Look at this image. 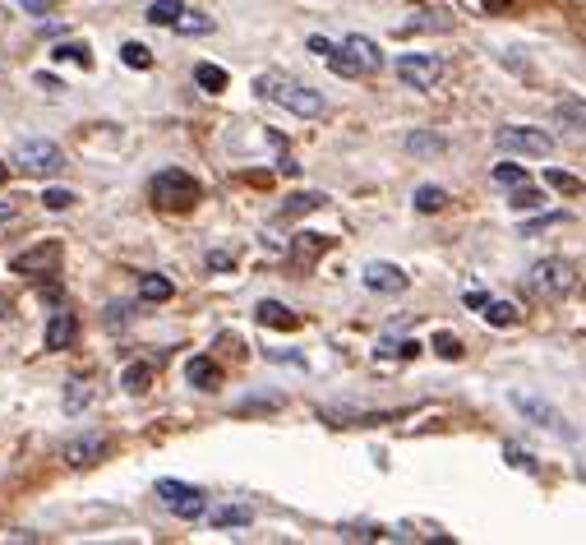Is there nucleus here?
Masks as SVG:
<instances>
[{
	"instance_id": "nucleus-30",
	"label": "nucleus",
	"mask_w": 586,
	"mask_h": 545,
	"mask_svg": "<svg viewBox=\"0 0 586 545\" xmlns=\"http://www.w3.org/2000/svg\"><path fill=\"white\" fill-rule=\"evenodd\" d=\"M42 204H47L51 213H65V208L74 204V194H70V190H60V185H47V190H42Z\"/></svg>"
},
{
	"instance_id": "nucleus-39",
	"label": "nucleus",
	"mask_w": 586,
	"mask_h": 545,
	"mask_svg": "<svg viewBox=\"0 0 586 545\" xmlns=\"http://www.w3.org/2000/svg\"><path fill=\"white\" fill-rule=\"evenodd\" d=\"M19 5H24L28 14H47L51 5H56V0H19Z\"/></svg>"
},
{
	"instance_id": "nucleus-28",
	"label": "nucleus",
	"mask_w": 586,
	"mask_h": 545,
	"mask_svg": "<svg viewBox=\"0 0 586 545\" xmlns=\"http://www.w3.org/2000/svg\"><path fill=\"white\" fill-rule=\"evenodd\" d=\"M485 319H490V324H499V328H508V324H517V305H508V301H490L485 305Z\"/></svg>"
},
{
	"instance_id": "nucleus-16",
	"label": "nucleus",
	"mask_w": 586,
	"mask_h": 545,
	"mask_svg": "<svg viewBox=\"0 0 586 545\" xmlns=\"http://www.w3.org/2000/svg\"><path fill=\"white\" fill-rule=\"evenodd\" d=\"M208 522H213L217 532H231V527H250V522H254V509H250V504H222V509L208 513Z\"/></svg>"
},
{
	"instance_id": "nucleus-14",
	"label": "nucleus",
	"mask_w": 586,
	"mask_h": 545,
	"mask_svg": "<svg viewBox=\"0 0 586 545\" xmlns=\"http://www.w3.org/2000/svg\"><path fill=\"white\" fill-rule=\"evenodd\" d=\"M185 379H190L194 388L213 393V388H222V365H217L213 356H194V361L185 365Z\"/></svg>"
},
{
	"instance_id": "nucleus-2",
	"label": "nucleus",
	"mask_w": 586,
	"mask_h": 545,
	"mask_svg": "<svg viewBox=\"0 0 586 545\" xmlns=\"http://www.w3.org/2000/svg\"><path fill=\"white\" fill-rule=\"evenodd\" d=\"M527 282H531V291H536L540 301H563V296L577 287V273H573V264H568V259L550 255V259H540V264L531 268Z\"/></svg>"
},
{
	"instance_id": "nucleus-7",
	"label": "nucleus",
	"mask_w": 586,
	"mask_h": 545,
	"mask_svg": "<svg viewBox=\"0 0 586 545\" xmlns=\"http://www.w3.org/2000/svg\"><path fill=\"white\" fill-rule=\"evenodd\" d=\"M397 79H402L407 88H434L443 79V61L439 56H420V51H411V56L397 61Z\"/></svg>"
},
{
	"instance_id": "nucleus-10",
	"label": "nucleus",
	"mask_w": 586,
	"mask_h": 545,
	"mask_svg": "<svg viewBox=\"0 0 586 545\" xmlns=\"http://www.w3.org/2000/svg\"><path fill=\"white\" fill-rule=\"evenodd\" d=\"M74 333H79V319L70 315V310H56V315L47 319V333H42V342H47V352H65L74 342Z\"/></svg>"
},
{
	"instance_id": "nucleus-29",
	"label": "nucleus",
	"mask_w": 586,
	"mask_h": 545,
	"mask_svg": "<svg viewBox=\"0 0 586 545\" xmlns=\"http://www.w3.org/2000/svg\"><path fill=\"white\" fill-rule=\"evenodd\" d=\"M545 185H550V190H563V194H582V181L568 176V171H545Z\"/></svg>"
},
{
	"instance_id": "nucleus-33",
	"label": "nucleus",
	"mask_w": 586,
	"mask_h": 545,
	"mask_svg": "<svg viewBox=\"0 0 586 545\" xmlns=\"http://www.w3.org/2000/svg\"><path fill=\"white\" fill-rule=\"evenodd\" d=\"M337 536H342V541H383V527H337Z\"/></svg>"
},
{
	"instance_id": "nucleus-46",
	"label": "nucleus",
	"mask_w": 586,
	"mask_h": 545,
	"mask_svg": "<svg viewBox=\"0 0 586 545\" xmlns=\"http://www.w3.org/2000/svg\"><path fill=\"white\" fill-rule=\"evenodd\" d=\"M485 5H508V0H485Z\"/></svg>"
},
{
	"instance_id": "nucleus-22",
	"label": "nucleus",
	"mask_w": 586,
	"mask_h": 545,
	"mask_svg": "<svg viewBox=\"0 0 586 545\" xmlns=\"http://www.w3.org/2000/svg\"><path fill=\"white\" fill-rule=\"evenodd\" d=\"M508 204L517 208V213H531V208L545 204V190H536V185H513V194H508Z\"/></svg>"
},
{
	"instance_id": "nucleus-24",
	"label": "nucleus",
	"mask_w": 586,
	"mask_h": 545,
	"mask_svg": "<svg viewBox=\"0 0 586 545\" xmlns=\"http://www.w3.org/2000/svg\"><path fill=\"white\" fill-rule=\"evenodd\" d=\"M120 384L130 388V393H148V384H153V365H130V370H125V375H120Z\"/></svg>"
},
{
	"instance_id": "nucleus-11",
	"label": "nucleus",
	"mask_w": 586,
	"mask_h": 545,
	"mask_svg": "<svg viewBox=\"0 0 586 545\" xmlns=\"http://www.w3.org/2000/svg\"><path fill=\"white\" fill-rule=\"evenodd\" d=\"M365 287L383 291V296H397V291H407V273L397 264H370L365 268Z\"/></svg>"
},
{
	"instance_id": "nucleus-42",
	"label": "nucleus",
	"mask_w": 586,
	"mask_h": 545,
	"mask_svg": "<svg viewBox=\"0 0 586 545\" xmlns=\"http://www.w3.org/2000/svg\"><path fill=\"white\" fill-rule=\"evenodd\" d=\"M508 462H513V467H527V472H531V467H536V462H531L522 449H508Z\"/></svg>"
},
{
	"instance_id": "nucleus-43",
	"label": "nucleus",
	"mask_w": 586,
	"mask_h": 545,
	"mask_svg": "<svg viewBox=\"0 0 586 545\" xmlns=\"http://www.w3.org/2000/svg\"><path fill=\"white\" fill-rule=\"evenodd\" d=\"M467 305H476V310H485V305H490V296H485V291H467Z\"/></svg>"
},
{
	"instance_id": "nucleus-31",
	"label": "nucleus",
	"mask_w": 586,
	"mask_h": 545,
	"mask_svg": "<svg viewBox=\"0 0 586 545\" xmlns=\"http://www.w3.org/2000/svg\"><path fill=\"white\" fill-rule=\"evenodd\" d=\"M407 148L411 153H443V139L439 134H407Z\"/></svg>"
},
{
	"instance_id": "nucleus-34",
	"label": "nucleus",
	"mask_w": 586,
	"mask_h": 545,
	"mask_svg": "<svg viewBox=\"0 0 586 545\" xmlns=\"http://www.w3.org/2000/svg\"><path fill=\"white\" fill-rule=\"evenodd\" d=\"M434 352H439L443 361H462V342H457L453 333H439V338H434Z\"/></svg>"
},
{
	"instance_id": "nucleus-8",
	"label": "nucleus",
	"mask_w": 586,
	"mask_h": 545,
	"mask_svg": "<svg viewBox=\"0 0 586 545\" xmlns=\"http://www.w3.org/2000/svg\"><path fill=\"white\" fill-rule=\"evenodd\" d=\"M107 453H111L107 435H84V439H70V444H65V462H70V467H88V462L107 458Z\"/></svg>"
},
{
	"instance_id": "nucleus-32",
	"label": "nucleus",
	"mask_w": 586,
	"mask_h": 545,
	"mask_svg": "<svg viewBox=\"0 0 586 545\" xmlns=\"http://www.w3.org/2000/svg\"><path fill=\"white\" fill-rule=\"evenodd\" d=\"M494 181L499 185H527V171L517 167V162H499V167H494Z\"/></svg>"
},
{
	"instance_id": "nucleus-5",
	"label": "nucleus",
	"mask_w": 586,
	"mask_h": 545,
	"mask_svg": "<svg viewBox=\"0 0 586 545\" xmlns=\"http://www.w3.org/2000/svg\"><path fill=\"white\" fill-rule=\"evenodd\" d=\"M157 499H162V504H167L176 518H185V522H194V518H204L208 513L204 490H194V485H185V481H171V476L157 481Z\"/></svg>"
},
{
	"instance_id": "nucleus-17",
	"label": "nucleus",
	"mask_w": 586,
	"mask_h": 545,
	"mask_svg": "<svg viewBox=\"0 0 586 545\" xmlns=\"http://www.w3.org/2000/svg\"><path fill=\"white\" fill-rule=\"evenodd\" d=\"M171 296H176L171 278H162V273H144V278H139V301L162 305V301H171Z\"/></svg>"
},
{
	"instance_id": "nucleus-4",
	"label": "nucleus",
	"mask_w": 586,
	"mask_h": 545,
	"mask_svg": "<svg viewBox=\"0 0 586 545\" xmlns=\"http://www.w3.org/2000/svg\"><path fill=\"white\" fill-rule=\"evenodd\" d=\"M153 199L157 204H167V208H190L194 199H199V181H194L190 171L167 167V171H157L153 176Z\"/></svg>"
},
{
	"instance_id": "nucleus-26",
	"label": "nucleus",
	"mask_w": 586,
	"mask_h": 545,
	"mask_svg": "<svg viewBox=\"0 0 586 545\" xmlns=\"http://www.w3.org/2000/svg\"><path fill=\"white\" fill-rule=\"evenodd\" d=\"M120 61L130 65V70H148V65H153V51H148L144 42H125V47H120Z\"/></svg>"
},
{
	"instance_id": "nucleus-3",
	"label": "nucleus",
	"mask_w": 586,
	"mask_h": 545,
	"mask_svg": "<svg viewBox=\"0 0 586 545\" xmlns=\"http://www.w3.org/2000/svg\"><path fill=\"white\" fill-rule=\"evenodd\" d=\"M494 144L503 153H522V158H550L554 153V139L545 130H536V125H499Z\"/></svg>"
},
{
	"instance_id": "nucleus-18",
	"label": "nucleus",
	"mask_w": 586,
	"mask_h": 545,
	"mask_svg": "<svg viewBox=\"0 0 586 545\" xmlns=\"http://www.w3.org/2000/svg\"><path fill=\"white\" fill-rule=\"evenodd\" d=\"M180 14H185V0H153V5L144 10V19L153 28H176Z\"/></svg>"
},
{
	"instance_id": "nucleus-1",
	"label": "nucleus",
	"mask_w": 586,
	"mask_h": 545,
	"mask_svg": "<svg viewBox=\"0 0 586 545\" xmlns=\"http://www.w3.org/2000/svg\"><path fill=\"white\" fill-rule=\"evenodd\" d=\"M254 88H259V97H273V102H282V107L296 111V116H305V121H319L323 116V97L314 93V88H305V84L282 79V74H264Z\"/></svg>"
},
{
	"instance_id": "nucleus-9",
	"label": "nucleus",
	"mask_w": 586,
	"mask_h": 545,
	"mask_svg": "<svg viewBox=\"0 0 586 545\" xmlns=\"http://www.w3.org/2000/svg\"><path fill=\"white\" fill-rule=\"evenodd\" d=\"M56 255H60L56 245L42 241V245H33V250H24V255H14L10 259V273H24V278H33V273H47V268L56 264Z\"/></svg>"
},
{
	"instance_id": "nucleus-25",
	"label": "nucleus",
	"mask_w": 586,
	"mask_h": 545,
	"mask_svg": "<svg viewBox=\"0 0 586 545\" xmlns=\"http://www.w3.org/2000/svg\"><path fill=\"white\" fill-rule=\"evenodd\" d=\"M443 204H448V194H443L439 185H420L416 190V213H439Z\"/></svg>"
},
{
	"instance_id": "nucleus-15",
	"label": "nucleus",
	"mask_w": 586,
	"mask_h": 545,
	"mask_svg": "<svg viewBox=\"0 0 586 545\" xmlns=\"http://www.w3.org/2000/svg\"><path fill=\"white\" fill-rule=\"evenodd\" d=\"M328 245H333V236H319V231H300L296 241H291V259H296V264H314V259L328 250Z\"/></svg>"
},
{
	"instance_id": "nucleus-6",
	"label": "nucleus",
	"mask_w": 586,
	"mask_h": 545,
	"mask_svg": "<svg viewBox=\"0 0 586 545\" xmlns=\"http://www.w3.org/2000/svg\"><path fill=\"white\" fill-rule=\"evenodd\" d=\"M14 162L24 171H33V176H56V171L70 167V162H65V148L51 144V139H28V144H19Z\"/></svg>"
},
{
	"instance_id": "nucleus-27",
	"label": "nucleus",
	"mask_w": 586,
	"mask_h": 545,
	"mask_svg": "<svg viewBox=\"0 0 586 545\" xmlns=\"http://www.w3.org/2000/svg\"><path fill=\"white\" fill-rule=\"evenodd\" d=\"M176 33L180 37H204V33H213V19H204V14H180Z\"/></svg>"
},
{
	"instance_id": "nucleus-35",
	"label": "nucleus",
	"mask_w": 586,
	"mask_h": 545,
	"mask_svg": "<svg viewBox=\"0 0 586 545\" xmlns=\"http://www.w3.org/2000/svg\"><path fill=\"white\" fill-rule=\"evenodd\" d=\"M319 204H323V194H296V199H291L282 213H287V218H296V213H314Z\"/></svg>"
},
{
	"instance_id": "nucleus-45",
	"label": "nucleus",
	"mask_w": 586,
	"mask_h": 545,
	"mask_svg": "<svg viewBox=\"0 0 586 545\" xmlns=\"http://www.w3.org/2000/svg\"><path fill=\"white\" fill-rule=\"evenodd\" d=\"M10 181V167H5V158H0V185Z\"/></svg>"
},
{
	"instance_id": "nucleus-13",
	"label": "nucleus",
	"mask_w": 586,
	"mask_h": 545,
	"mask_svg": "<svg viewBox=\"0 0 586 545\" xmlns=\"http://www.w3.org/2000/svg\"><path fill=\"white\" fill-rule=\"evenodd\" d=\"M513 407H517L522 416H531L536 425H545V430H568V425H563V416L554 412V407H545L540 398H527V393H513Z\"/></svg>"
},
{
	"instance_id": "nucleus-12",
	"label": "nucleus",
	"mask_w": 586,
	"mask_h": 545,
	"mask_svg": "<svg viewBox=\"0 0 586 545\" xmlns=\"http://www.w3.org/2000/svg\"><path fill=\"white\" fill-rule=\"evenodd\" d=\"M342 51H347L351 61L360 65V74H374V70H383V51L374 47L370 37H360V33H351L347 42H342Z\"/></svg>"
},
{
	"instance_id": "nucleus-21",
	"label": "nucleus",
	"mask_w": 586,
	"mask_h": 545,
	"mask_svg": "<svg viewBox=\"0 0 586 545\" xmlns=\"http://www.w3.org/2000/svg\"><path fill=\"white\" fill-rule=\"evenodd\" d=\"M554 116H559L563 125H573V130H586V102L582 97H563L559 107H554Z\"/></svg>"
},
{
	"instance_id": "nucleus-23",
	"label": "nucleus",
	"mask_w": 586,
	"mask_h": 545,
	"mask_svg": "<svg viewBox=\"0 0 586 545\" xmlns=\"http://www.w3.org/2000/svg\"><path fill=\"white\" fill-rule=\"evenodd\" d=\"M88 402H93V388H88L84 379H70V388H65V412L79 416V412L88 407Z\"/></svg>"
},
{
	"instance_id": "nucleus-40",
	"label": "nucleus",
	"mask_w": 586,
	"mask_h": 545,
	"mask_svg": "<svg viewBox=\"0 0 586 545\" xmlns=\"http://www.w3.org/2000/svg\"><path fill=\"white\" fill-rule=\"evenodd\" d=\"M310 51L328 61V51H333V42H328V37H310Z\"/></svg>"
},
{
	"instance_id": "nucleus-41",
	"label": "nucleus",
	"mask_w": 586,
	"mask_h": 545,
	"mask_svg": "<svg viewBox=\"0 0 586 545\" xmlns=\"http://www.w3.org/2000/svg\"><path fill=\"white\" fill-rule=\"evenodd\" d=\"M554 222H563V213H550V218H536V222H527V236H531V231H540V227H554Z\"/></svg>"
},
{
	"instance_id": "nucleus-36",
	"label": "nucleus",
	"mask_w": 586,
	"mask_h": 545,
	"mask_svg": "<svg viewBox=\"0 0 586 545\" xmlns=\"http://www.w3.org/2000/svg\"><path fill=\"white\" fill-rule=\"evenodd\" d=\"M328 65H333V74H347V79H351V74H360V65L351 61V56H347L342 47H333V51H328Z\"/></svg>"
},
{
	"instance_id": "nucleus-44",
	"label": "nucleus",
	"mask_w": 586,
	"mask_h": 545,
	"mask_svg": "<svg viewBox=\"0 0 586 545\" xmlns=\"http://www.w3.org/2000/svg\"><path fill=\"white\" fill-rule=\"evenodd\" d=\"M14 218V204H5V199H0V222H10Z\"/></svg>"
},
{
	"instance_id": "nucleus-19",
	"label": "nucleus",
	"mask_w": 586,
	"mask_h": 545,
	"mask_svg": "<svg viewBox=\"0 0 586 545\" xmlns=\"http://www.w3.org/2000/svg\"><path fill=\"white\" fill-rule=\"evenodd\" d=\"M259 324H264V328H287V333H291V328H296L300 319L291 315V310H287L282 301H264V305H259Z\"/></svg>"
},
{
	"instance_id": "nucleus-20",
	"label": "nucleus",
	"mask_w": 586,
	"mask_h": 545,
	"mask_svg": "<svg viewBox=\"0 0 586 545\" xmlns=\"http://www.w3.org/2000/svg\"><path fill=\"white\" fill-rule=\"evenodd\" d=\"M194 84L204 88V93H222V88H227V70H222V65L199 61L194 65Z\"/></svg>"
},
{
	"instance_id": "nucleus-38",
	"label": "nucleus",
	"mask_w": 586,
	"mask_h": 545,
	"mask_svg": "<svg viewBox=\"0 0 586 545\" xmlns=\"http://www.w3.org/2000/svg\"><path fill=\"white\" fill-rule=\"evenodd\" d=\"M208 268H213V273H222V268H231V255H227V250H213V255H208Z\"/></svg>"
},
{
	"instance_id": "nucleus-37",
	"label": "nucleus",
	"mask_w": 586,
	"mask_h": 545,
	"mask_svg": "<svg viewBox=\"0 0 586 545\" xmlns=\"http://www.w3.org/2000/svg\"><path fill=\"white\" fill-rule=\"evenodd\" d=\"M56 61H79L88 70V65H93V56H88V47H79V42H65V47H56Z\"/></svg>"
}]
</instances>
